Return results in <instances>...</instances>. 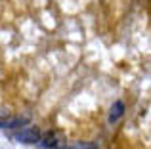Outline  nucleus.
<instances>
[{
	"mask_svg": "<svg viewBox=\"0 0 151 149\" xmlns=\"http://www.w3.org/2000/svg\"><path fill=\"white\" fill-rule=\"evenodd\" d=\"M14 138L21 143H37V142H40V132L35 126H25V128H21Z\"/></svg>",
	"mask_w": 151,
	"mask_h": 149,
	"instance_id": "f257e3e1",
	"label": "nucleus"
},
{
	"mask_svg": "<svg viewBox=\"0 0 151 149\" xmlns=\"http://www.w3.org/2000/svg\"><path fill=\"white\" fill-rule=\"evenodd\" d=\"M29 122V115H17L10 119H2V128H19Z\"/></svg>",
	"mask_w": 151,
	"mask_h": 149,
	"instance_id": "f03ea898",
	"label": "nucleus"
},
{
	"mask_svg": "<svg viewBox=\"0 0 151 149\" xmlns=\"http://www.w3.org/2000/svg\"><path fill=\"white\" fill-rule=\"evenodd\" d=\"M122 113H124V103H122V101H115L109 109V120L111 122H117L122 117Z\"/></svg>",
	"mask_w": 151,
	"mask_h": 149,
	"instance_id": "7ed1b4c3",
	"label": "nucleus"
},
{
	"mask_svg": "<svg viewBox=\"0 0 151 149\" xmlns=\"http://www.w3.org/2000/svg\"><path fill=\"white\" fill-rule=\"evenodd\" d=\"M40 145H42V147H46V149H52V147L55 149V147H58V142H55V136H54V134H46Z\"/></svg>",
	"mask_w": 151,
	"mask_h": 149,
	"instance_id": "20e7f679",
	"label": "nucleus"
},
{
	"mask_svg": "<svg viewBox=\"0 0 151 149\" xmlns=\"http://www.w3.org/2000/svg\"><path fill=\"white\" fill-rule=\"evenodd\" d=\"M55 149H94V145H86V143H73V145H58Z\"/></svg>",
	"mask_w": 151,
	"mask_h": 149,
	"instance_id": "39448f33",
	"label": "nucleus"
}]
</instances>
